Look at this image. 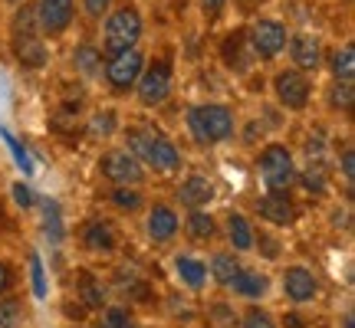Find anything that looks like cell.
Segmentation results:
<instances>
[{"label":"cell","mask_w":355,"mask_h":328,"mask_svg":"<svg viewBox=\"0 0 355 328\" xmlns=\"http://www.w3.org/2000/svg\"><path fill=\"white\" fill-rule=\"evenodd\" d=\"M145 39V13L135 0H115L112 10L99 20V50L102 56H115L132 46H141Z\"/></svg>","instance_id":"4"},{"label":"cell","mask_w":355,"mask_h":328,"mask_svg":"<svg viewBox=\"0 0 355 328\" xmlns=\"http://www.w3.org/2000/svg\"><path fill=\"white\" fill-rule=\"evenodd\" d=\"M217 224H220V240L227 243V250H234L237 256L254 253L257 224L247 214H243V210H237V207H227L224 214L217 217Z\"/></svg>","instance_id":"20"},{"label":"cell","mask_w":355,"mask_h":328,"mask_svg":"<svg viewBox=\"0 0 355 328\" xmlns=\"http://www.w3.org/2000/svg\"><path fill=\"white\" fill-rule=\"evenodd\" d=\"M181 233L184 240L194 246V250H211L220 240V224H217V214L207 210H184L181 214Z\"/></svg>","instance_id":"21"},{"label":"cell","mask_w":355,"mask_h":328,"mask_svg":"<svg viewBox=\"0 0 355 328\" xmlns=\"http://www.w3.org/2000/svg\"><path fill=\"white\" fill-rule=\"evenodd\" d=\"M145 60H148V50L145 46H132L125 53H115V56H105L102 63V86L109 95L115 99H128L135 86H139V76L145 69Z\"/></svg>","instance_id":"9"},{"label":"cell","mask_w":355,"mask_h":328,"mask_svg":"<svg viewBox=\"0 0 355 328\" xmlns=\"http://www.w3.org/2000/svg\"><path fill=\"white\" fill-rule=\"evenodd\" d=\"M119 135L125 138L122 148L139 158V164L155 177H171L184 171V154L178 148V141L162 131V128L148 122V118H135V122H122Z\"/></svg>","instance_id":"1"},{"label":"cell","mask_w":355,"mask_h":328,"mask_svg":"<svg viewBox=\"0 0 355 328\" xmlns=\"http://www.w3.org/2000/svg\"><path fill=\"white\" fill-rule=\"evenodd\" d=\"M33 20L46 43H60L79 20V0H33Z\"/></svg>","instance_id":"12"},{"label":"cell","mask_w":355,"mask_h":328,"mask_svg":"<svg viewBox=\"0 0 355 328\" xmlns=\"http://www.w3.org/2000/svg\"><path fill=\"white\" fill-rule=\"evenodd\" d=\"M352 105H355V82H336L332 79L326 86V109L336 115H352Z\"/></svg>","instance_id":"33"},{"label":"cell","mask_w":355,"mask_h":328,"mask_svg":"<svg viewBox=\"0 0 355 328\" xmlns=\"http://www.w3.org/2000/svg\"><path fill=\"white\" fill-rule=\"evenodd\" d=\"M201 328H217V325H207V322H204V325H201Z\"/></svg>","instance_id":"46"},{"label":"cell","mask_w":355,"mask_h":328,"mask_svg":"<svg viewBox=\"0 0 355 328\" xmlns=\"http://www.w3.org/2000/svg\"><path fill=\"white\" fill-rule=\"evenodd\" d=\"M96 174L109 184V188H145L148 184V171L139 164V158L128 148H105L96 158Z\"/></svg>","instance_id":"11"},{"label":"cell","mask_w":355,"mask_h":328,"mask_svg":"<svg viewBox=\"0 0 355 328\" xmlns=\"http://www.w3.org/2000/svg\"><path fill=\"white\" fill-rule=\"evenodd\" d=\"M7 46H10L13 63L20 66L24 73H40L50 63V43L40 37L30 0L20 3V7H13L10 26H7Z\"/></svg>","instance_id":"3"},{"label":"cell","mask_w":355,"mask_h":328,"mask_svg":"<svg viewBox=\"0 0 355 328\" xmlns=\"http://www.w3.org/2000/svg\"><path fill=\"white\" fill-rule=\"evenodd\" d=\"M162 3H168V7H171L175 13H184V10H188L191 0H162Z\"/></svg>","instance_id":"42"},{"label":"cell","mask_w":355,"mask_h":328,"mask_svg":"<svg viewBox=\"0 0 355 328\" xmlns=\"http://www.w3.org/2000/svg\"><path fill=\"white\" fill-rule=\"evenodd\" d=\"M3 224H7V203L0 201V230H3Z\"/></svg>","instance_id":"44"},{"label":"cell","mask_w":355,"mask_h":328,"mask_svg":"<svg viewBox=\"0 0 355 328\" xmlns=\"http://www.w3.org/2000/svg\"><path fill=\"white\" fill-rule=\"evenodd\" d=\"M96 322L99 325L96 328H145L139 322V316H135V309L125 302H109V305H102L99 312H96Z\"/></svg>","instance_id":"30"},{"label":"cell","mask_w":355,"mask_h":328,"mask_svg":"<svg viewBox=\"0 0 355 328\" xmlns=\"http://www.w3.org/2000/svg\"><path fill=\"white\" fill-rule=\"evenodd\" d=\"M204 322L217 328H237L241 309L234 305V299H214V302L204 305Z\"/></svg>","instance_id":"32"},{"label":"cell","mask_w":355,"mask_h":328,"mask_svg":"<svg viewBox=\"0 0 355 328\" xmlns=\"http://www.w3.org/2000/svg\"><path fill=\"white\" fill-rule=\"evenodd\" d=\"M175 56H178L175 43H165L158 53H148L145 69H141V76H139V86L132 92L141 109H162L175 95V76H178Z\"/></svg>","instance_id":"5"},{"label":"cell","mask_w":355,"mask_h":328,"mask_svg":"<svg viewBox=\"0 0 355 328\" xmlns=\"http://www.w3.org/2000/svg\"><path fill=\"white\" fill-rule=\"evenodd\" d=\"M217 60L234 76H247L254 69L257 60H254V50H250V39H247V26L243 24L234 26V30H227L224 37L217 39Z\"/></svg>","instance_id":"18"},{"label":"cell","mask_w":355,"mask_h":328,"mask_svg":"<svg viewBox=\"0 0 355 328\" xmlns=\"http://www.w3.org/2000/svg\"><path fill=\"white\" fill-rule=\"evenodd\" d=\"M0 3H3L7 10H13V7H20V3H26V0H0Z\"/></svg>","instance_id":"43"},{"label":"cell","mask_w":355,"mask_h":328,"mask_svg":"<svg viewBox=\"0 0 355 328\" xmlns=\"http://www.w3.org/2000/svg\"><path fill=\"white\" fill-rule=\"evenodd\" d=\"M30 322V305L20 292L13 295H3L0 299V328H26Z\"/></svg>","instance_id":"31"},{"label":"cell","mask_w":355,"mask_h":328,"mask_svg":"<svg viewBox=\"0 0 355 328\" xmlns=\"http://www.w3.org/2000/svg\"><path fill=\"white\" fill-rule=\"evenodd\" d=\"M241 115L227 102H194L184 112V131L198 148H220L237 138Z\"/></svg>","instance_id":"2"},{"label":"cell","mask_w":355,"mask_h":328,"mask_svg":"<svg viewBox=\"0 0 355 328\" xmlns=\"http://www.w3.org/2000/svg\"><path fill=\"white\" fill-rule=\"evenodd\" d=\"M300 167L303 164L286 141H263L254 154V171L266 190H296Z\"/></svg>","instance_id":"6"},{"label":"cell","mask_w":355,"mask_h":328,"mask_svg":"<svg viewBox=\"0 0 355 328\" xmlns=\"http://www.w3.org/2000/svg\"><path fill=\"white\" fill-rule=\"evenodd\" d=\"M119 128H122V118H119L115 109H96V112H89V118H86V138L109 141L119 135Z\"/></svg>","instance_id":"29"},{"label":"cell","mask_w":355,"mask_h":328,"mask_svg":"<svg viewBox=\"0 0 355 328\" xmlns=\"http://www.w3.org/2000/svg\"><path fill=\"white\" fill-rule=\"evenodd\" d=\"M254 214L270 230H290L303 220V203L296 190H263L254 201Z\"/></svg>","instance_id":"13"},{"label":"cell","mask_w":355,"mask_h":328,"mask_svg":"<svg viewBox=\"0 0 355 328\" xmlns=\"http://www.w3.org/2000/svg\"><path fill=\"white\" fill-rule=\"evenodd\" d=\"M230 3L237 7V13H241V17H257V13L263 10L270 0H230Z\"/></svg>","instance_id":"41"},{"label":"cell","mask_w":355,"mask_h":328,"mask_svg":"<svg viewBox=\"0 0 355 328\" xmlns=\"http://www.w3.org/2000/svg\"><path fill=\"white\" fill-rule=\"evenodd\" d=\"M145 214V237L155 250H171L181 240V210L171 201H148Z\"/></svg>","instance_id":"15"},{"label":"cell","mask_w":355,"mask_h":328,"mask_svg":"<svg viewBox=\"0 0 355 328\" xmlns=\"http://www.w3.org/2000/svg\"><path fill=\"white\" fill-rule=\"evenodd\" d=\"M336 174H343L345 190H352V184H355V148L349 138L343 141V152H336Z\"/></svg>","instance_id":"36"},{"label":"cell","mask_w":355,"mask_h":328,"mask_svg":"<svg viewBox=\"0 0 355 328\" xmlns=\"http://www.w3.org/2000/svg\"><path fill=\"white\" fill-rule=\"evenodd\" d=\"M20 289V266L10 256H0V299Z\"/></svg>","instance_id":"37"},{"label":"cell","mask_w":355,"mask_h":328,"mask_svg":"<svg viewBox=\"0 0 355 328\" xmlns=\"http://www.w3.org/2000/svg\"><path fill=\"white\" fill-rule=\"evenodd\" d=\"M112 3H115V0H79V13L86 17L89 24H96V26H99L102 17H105V13L112 10Z\"/></svg>","instance_id":"38"},{"label":"cell","mask_w":355,"mask_h":328,"mask_svg":"<svg viewBox=\"0 0 355 328\" xmlns=\"http://www.w3.org/2000/svg\"><path fill=\"white\" fill-rule=\"evenodd\" d=\"M194 7H198L201 24L207 30H214V26L224 24V17L230 13V0H194Z\"/></svg>","instance_id":"35"},{"label":"cell","mask_w":355,"mask_h":328,"mask_svg":"<svg viewBox=\"0 0 355 328\" xmlns=\"http://www.w3.org/2000/svg\"><path fill=\"white\" fill-rule=\"evenodd\" d=\"M76 243L79 250H86L89 256H102V259H112L122 253V230L112 217L105 214H89L79 220L76 227Z\"/></svg>","instance_id":"10"},{"label":"cell","mask_w":355,"mask_h":328,"mask_svg":"<svg viewBox=\"0 0 355 328\" xmlns=\"http://www.w3.org/2000/svg\"><path fill=\"white\" fill-rule=\"evenodd\" d=\"M237 328H279V318L266 309L263 302H247L241 309V322Z\"/></svg>","instance_id":"34"},{"label":"cell","mask_w":355,"mask_h":328,"mask_svg":"<svg viewBox=\"0 0 355 328\" xmlns=\"http://www.w3.org/2000/svg\"><path fill=\"white\" fill-rule=\"evenodd\" d=\"M279 289L286 295V302L293 309H313L322 299V279L316 276V269L306 263H290L279 273Z\"/></svg>","instance_id":"14"},{"label":"cell","mask_w":355,"mask_h":328,"mask_svg":"<svg viewBox=\"0 0 355 328\" xmlns=\"http://www.w3.org/2000/svg\"><path fill=\"white\" fill-rule=\"evenodd\" d=\"M171 273H175L178 286L181 289H188L191 295H204V289H207V263H204V256H198V253L191 250H181L171 256Z\"/></svg>","instance_id":"22"},{"label":"cell","mask_w":355,"mask_h":328,"mask_svg":"<svg viewBox=\"0 0 355 328\" xmlns=\"http://www.w3.org/2000/svg\"><path fill=\"white\" fill-rule=\"evenodd\" d=\"M254 253H263L266 259H279V246H277V237L266 233V230L257 227V243H254Z\"/></svg>","instance_id":"39"},{"label":"cell","mask_w":355,"mask_h":328,"mask_svg":"<svg viewBox=\"0 0 355 328\" xmlns=\"http://www.w3.org/2000/svg\"><path fill=\"white\" fill-rule=\"evenodd\" d=\"M247 26V39H250V50H254L257 66H273L286 53V43H290V24L283 17H273V13H257L250 17Z\"/></svg>","instance_id":"7"},{"label":"cell","mask_w":355,"mask_h":328,"mask_svg":"<svg viewBox=\"0 0 355 328\" xmlns=\"http://www.w3.org/2000/svg\"><path fill=\"white\" fill-rule=\"evenodd\" d=\"M204 263H207V279L214 282L217 289H227L230 279L241 273L243 259L234 250H227V246H211V253H207Z\"/></svg>","instance_id":"25"},{"label":"cell","mask_w":355,"mask_h":328,"mask_svg":"<svg viewBox=\"0 0 355 328\" xmlns=\"http://www.w3.org/2000/svg\"><path fill=\"white\" fill-rule=\"evenodd\" d=\"M270 92L279 109H286L290 115H306L316 102V79L293 66H279L270 76Z\"/></svg>","instance_id":"8"},{"label":"cell","mask_w":355,"mask_h":328,"mask_svg":"<svg viewBox=\"0 0 355 328\" xmlns=\"http://www.w3.org/2000/svg\"><path fill=\"white\" fill-rule=\"evenodd\" d=\"M109 282V292H115L119 299L125 305H155L158 302V292H155V282L141 269H135V266H125L119 263L112 266V276L105 279Z\"/></svg>","instance_id":"16"},{"label":"cell","mask_w":355,"mask_h":328,"mask_svg":"<svg viewBox=\"0 0 355 328\" xmlns=\"http://www.w3.org/2000/svg\"><path fill=\"white\" fill-rule=\"evenodd\" d=\"M102 63H105V56H102L99 43L96 39H83L76 43V50H73V69H76L83 79H99L102 76Z\"/></svg>","instance_id":"28"},{"label":"cell","mask_w":355,"mask_h":328,"mask_svg":"<svg viewBox=\"0 0 355 328\" xmlns=\"http://www.w3.org/2000/svg\"><path fill=\"white\" fill-rule=\"evenodd\" d=\"M73 286H76V302L86 309V312H99L102 305H109L112 299V292H109V282L96 273V269H89V266H79L76 276H73Z\"/></svg>","instance_id":"24"},{"label":"cell","mask_w":355,"mask_h":328,"mask_svg":"<svg viewBox=\"0 0 355 328\" xmlns=\"http://www.w3.org/2000/svg\"><path fill=\"white\" fill-rule=\"evenodd\" d=\"M102 201L109 203L115 214L135 217L148 207V194H145V188H109L102 194Z\"/></svg>","instance_id":"26"},{"label":"cell","mask_w":355,"mask_h":328,"mask_svg":"<svg viewBox=\"0 0 355 328\" xmlns=\"http://www.w3.org/2000/svg\"><path fill=\"white\" fill-rule=\"evenodd\" d=\"M214 201H217V184L214 177H207L204 171H188L175 184V194H171V203L178 210H207Z\"/></svg>","instance_id":"17"},{"label":"cell","mask_w":355,"mask_h":328,"mask_svg":"<svg viewBox=\"0 0 355 328\" xmlns=\"http://www.w3.org/2000/svg\"><path fill=\"white\" fill-rule=\"evenodd\" d=\"M273 289V282L266 276V269H257V266H241V273L230 279L227 299H241V302H263Z\"/></svg>","instance_id":"23"},{"label":"cell","mask_w":355,"mask_h":328,"mask_svg":"<svg viewBox=\"0 0 355 328\" xmlns=\"http://www.w3.org/2000/svg\"><path fill=\"white\" fill-rule=\"evenodd\" d=\"M30 279H33L37 299H46V279H43V263H40V256H30Z\"/></svg>","instance_id":"40"},{"label":"cell","mask_w":355,"mask_h":328,"mask_svg":"<svg viewBox=\"0 0 355 328\" xmlns=\"http://www.w3.org/2000/svg\"><path fill=\"white\" fill-rule=\"evenodd\" d=\"M73 328H96V325H73Z\"/></svg>","instance_id":"45"},{"label":"cell","mask_w":355,"mask_h":328,"mask_svg":"<svg viewBox=\"0 0 355 328\" xmlns=\"http://www.w3.org/2000/svg\"><path fill=\"white\" fill-rule=\"evenodd\" d=\"M322 66L329 69V76L336 79V82H355V46H352V39H345V43H339V46H332V50L326 53Z\"/></svg>","instance_id":"27"},{"label":"cell","mask_w":355,"mask_h":328,"mask_svg":"<svg viewBox=\"0 0 355 328\" xmlns=\"http://www.w3.org/2000/svg\"><path fill=\"white\" fill-rule=\"evenodd\" d=\"M286 56H290L293 69L316 76L319 69H322V60H326V46H322V39H319L316 33H309V30H290Z\"/></svg>","instance_id":"19"}]
</instances>
